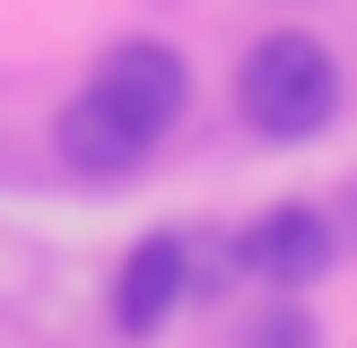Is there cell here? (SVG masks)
Here are the masks:
<instances>
[{
    "label": "cell",
    "instance_id": "obj_1",
    "mask_svg": "<svg viewBox=\"0 0 357 348\" xmlns=\"http://www.w3.org/2000/svg\"><path fill=\"white\" fill-rule=\"evenodd\" d=\"M236 113L261 139H323L340 113V61L305 26H271L236 61Z\"/></svg>",
    "mask_w": 357,
    "mask_h": 348
},
{
    "label": "cell",
    "instance_id": "obj_2",
    "mask_svg": "<svg viewBox=\"0 0 357 348\" xmlns=\"http://www.w3.org/2000/svg\"><path fill=\"white\" fill-rule=\"evenodd\" d=\"M87 96H96L131 139H149V148H157V139L183 122V104H192V61H183L174 44H157V35H122V44L96 52Z\"/></svg>",
    "mask_w": 357,
    "mask_h": 348
},
{
    "label": "cell",
    "instance_id": "obj_3",
    "mask_svg": "<svg viewBox=\"0 0 357 348\" xmlns=\"http://www.w3.org/2000/svg\"><path fill=\"white\" fill-rule=\"evenodd\" d=\"M236 261L261 278V287H314V278L340 261V218L331 209H314V200H271L261 218H244L236 226Z\"/></svg>",
    "mask_w": 357,
    "mask_h": 348
},
{
    "label": "cell",
    "instance_id": "obj_4",
    "mask_svg": "<svg viewBox=\"0 0 357 348\" xmlns=\"http://www.w3.org/2000/svg\"><path fill=\"white\" fill-rule=\"evenodd\" d=\"M183 296H192V235L183 226H149V235L122 253V270H114V331L122 340H149V331H166L174 313H183Z\"/></svg>",
    "mask_w": 357,
    "mask_h": 348
},
{
    "label": "cell",
    "instance_id": "obj_5",
    "mask_svg": "<svg viewBox=\"0 0 357 348\" xmlns=\"http://www.w3.org/2000/svg\"><path fill=\"white\" fill-rule=\"evenodd\" d=\"M52 157H61L79 183H131V174L149 166V139H131V131L79 87V96L52 113Z\"/></svg>",
    "mask_w": 357,
    "mask_h": 348
},
{
    "label": "cell",
    "instance_id": "obj_6",
    "mask_svg": "<svg viewBox=\"0 0 357 348\" xmlns=\"http://www.w3.org/2000/svg\"><path fill=\"white\" fill-rule=\"evenodd\" d=\"M244 348H314V322H305V305H288V287L261 305V322L244 331Z\"/></svg>",
    "mask_w": 357,
    "mask_h": 348
}]
</instances>
